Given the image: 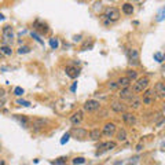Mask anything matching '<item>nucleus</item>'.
Segmentation results:
<instances>
[{
    "label": "nucleus",
    "instance_id": "0eeeda50",
    "mask_svg": "<svg viewBox=\"0 0 165 165\" xmlns=\"http://www.w3.org/2000/svg\"><path fill=\"white\" fill-rule=\"evenodd\" d=\"M116 146H117V143H116V142H105V143H101V145L98 146V151H96V156H99V154L105 153V151L113 150V148H116Z\"/></svg>",
    "mask_w": 165,
    "mask_h": 165
},
{
    "label": "nucleus",
    "instance_id": "c9c22d12",
    "mask_svg": "<svg viewBox=\"0 0 165 165\" xmlns=\"http://www.w3.org/2000/svg\"><path fill=\"white\" fill-rule=\"evenodd\" d=\"M76 85H77V82H74V84L72 85V88H70V90H72V91H74V90H76Z\"/></svg>",
    "mask_w": 165,
    "mask_h": 165
},
{
    "label": "nucleus",
    "instance_id": "473e14b6",
    "mask_svg": "<svg viewBox=\"0 0 165 165\" xmlns=\"http://www.w3.org/2000/svg\"><path fill=\"white\" fill-rule=\"evenodd\" d=\"M109 87H110V90H117L118 84L117 82H114V81H112V82H109Z\"/></svg>",
    "mask_w": 165,
    "mask_h": 165
},
{
    "label": "nucleus",
    "instance_id": "412c9836",
    "mask_svg": "<svg viewBox=\"0 0 165 165\" xmlns=\"http://www.w3.org/2000/svg\"><path fill=\"white\" fill-rule=\"evenodd\" d=\"M44 124H46V121L44 120H35L33 121V128L36 129V131H38L40 128H43Z\"/></svg>",
    "mask_w": 165,
    "mask_h": 165
},
{
    "label": "nucleus",
    "instance_id": "ddd939ff",
    "mask_svg": "<svg viewBox=\"0 0 165 165\" xmlns=\"http://www.w3.org/2000/svg\"><path fill=\"white\" fill-rule=\"evenodd\" d=\"M70 135H73L76 139H84V138H87L88 132L85 131V129H81V128H74V129H72Z\"/></svg>",
    "mask_w": 165,
    "mask_h": 165
},
{
    "label": "nucleus",
    "instance_id": "c756f323",
    "mask_svg": "<svg viewBox=\"0 0 165 165\" xmlns=\"http://www.w3.org/2000/svg\"><path fill=\"white\" fill-rule=\"evenodd\" d=\"M14 117H15L18 121H21V124H24L25 127L28 125V120H26V118H25V117H19V116H14Z\"/></svg>",
    "mask_w": 165,
    "mask_h": 165
},
{
    "label": "nucleus",
    "instance_id": "6e6552de",
    "mask_svg": "<svg viewBox=\"0 0 165 165\" xmlns=\"http://www.w3.org/2000/svg\"><path fill=\"white\" fill-rule=\"evenodd\" d=\"M116 129L117 128H116L114 123H106L103 127V131H102V135H105V136H107V138H112L113 135H114Z\"/></svg>",
    "mask_w": 165,
    "mask_h": 165
},
{
    "label": "nucleus",
    "instance_id": "bb28decb",
    "mask_svg": "<svg viewBox=\"0 0 165 165\" xmlns=\"http://www.w3.org/2000/svg\"><path fill=\"white\" fill-rule=\"evenodd\" d=\"M154 59H156L157 62H162V61H164V55H162L161 52H156V54H154Z\"/></svg>",
    "mask_w": 165,
    "mask_h": 165
},
{
    "label": "nucleus",
    "instance_id": "4c0bfd02",
    "mask_svg": "<svg viewBox=\"0 0 165 165\" xmlns=\"http://www.w3.org/2000/svg\"><path fill=\"white\" fill-rule=\"evenodd\" d=\"M3 18H4V16H3V15H2V14H0V21H2V19H3Z\"/></svg>",
    "mask_w": 165,
    "mask_h": 165
},
{
    "label": "nucleus",
    "instance_id": "2f4dec72",
    "mask_svg": "<svg viewBox=\"0 0 165 165\" xmlns=\"http://www.w3.org/2000/svg\"><path fill=\"white\" fill-rule=\"evenodd\" d=\"M16 103L21 105V106H30V102H28V101H21V99H18V101H16Z\"/></svg>",
    "mask_w": 165,
    "mask_h": 165
},
{
    "label": "nucleus",
    "instance_id": "b1692460",
    "mask_svg": "<svg viewBox=\"0 0 165 165\" xmlns=\"http://www.w3.org/2000/svg\"><path fill=\"white\" fill-rule=\"evenodd\" d=\"M50 46H51V48H54V50H57L58 48V46H59V41H58V38H50Z\"/></svg>",
    "mask_w": 165,
    "mask_h": 165
},
{
    "label": "nucleus",
    "instance_id": "5701e85b",
    "mask_svg": "<svg viewBox=\"0 0 165 165\" xmlns=\"http://www.w3.org/2000/svg\"><path fill=\"white\" fill-rule=\"evenodd\" d=\"M127 77H128L131 81H134V80L138 79V73L135 70H127Z\"/></svg>",
    "mask_w": 165,
    "mask_h": 165
},
{
    "label": "nucleus",
    "instance_id": "f03ea898",
    "mask_svg": "<svg viewBox=\"0 0 165 165\" xmlns=\"http://www.w3.org/2000/svg\"><path fill=\"white\" fill-rule=\"evenodd\" d=\"M148 84H150V80H148V77H140V79H136V82L134 84L132 91H134L135 94H142L143 91H145L146 88L148 87Z\"/></svg>",
    "mask_w": 165,
    "mask_h": 165
},
{
    "label": "nucleus",
    "instance_id": "9b49d317",
    "mask_svg": "<svg viewBox=\"0 0 165 165\" xmlns=\"http://www.w3.org/2000/svg\"><path fill=\"white\" fill-rule=\"evenodd\" d=\"M153 90H154V92H156V96H158V98H165V85L162 81L157 82Z\"/></svg>",
    "mask_w": 165,
    "mask_h": 165
},
{
    "label": "nucleus",
    "instance_id": "aec40b11",
    "mask_svg": "<svg viewBox=\"0 0 165 165\" xmlns=\"http://www.w3.org/2000/svg\"><path fill=\"white\" fill-rule=\"evenodd\" d=\"M0 51L3 52V55H11V54H13V50H11V47L7 46V44H4V46L0 47Z\"/></svg>",
    "mask_w": 165,
    "mask_h": 165
},
{
    "label": "nucleus",
    "instance_id": "e433bc0d",
    "mask_svg": "<svg viewBox=\"0 0 165 165\" xmlns=\"http://www.w3.org/2000/svg\"><path fill=\"white\" fill-rule=\"evenodd\" d=\"M4 164H6V162L3 161V160H0V165H4Z\"/></svg>",
    "mask_w": 165,
    "mask_h": 165
},
{
    "label": "nucleus",
    "instance_id": "cd10ccee",
    "mask_svg": "<svg viewBox=\"0 0 165 165\" xmlns=\"http://www.w3.org/2000/svg\"><path fill=\"white\" fill-rule=\"evenodd\" d=\"M66 160H68V157H59V158H57L52 164H65Z\"/></svg>",
    "mask_w": 165,
    "mask_h": 165
},
{
    "label": "nucleus",
    "instance_id": "f8f14e48",
    "mask_svg": "<svg viewBox=\"0 0 165 165\" xmlns=\"http://www.w3.org/2000/svg\"><path fill=\"white\" fill-rule=\"evenodd\" d=\"M65 72H66V76L70 77V79H77L80 74V69L76 68V66H68L65 69Z\"/></svg>",
    "mask_w": 165,
    "mask_h": 165
},
{
    "label": "nucleus",
    "instance_id": "1a4fd4ad",
    "mask_svg": "<svg viewBox=\"0 0 165 165\" xmlns=\"http://www.w3.org/2000/svg\"><path fill=\"white\" fill-rule=\"evenodd\" d=\"M82 120H84V113H82L81 110H77L76 113H73V114L70 116V123L73 124V125H79V124H81Z\"/></svg>",
    "mask_w": 165,
    "mask_h": 165
},
{
    "label": "nucleus",
    "instance_id": "39448f33",
    "mask_svg": "<svg viewBox=\"0 0 165 165\" xmlns=\"http://www.w3.org/2000/svg\"><path fill=\"white\" fill-rule=\"evenodd\" d=\"M156 98L157 96H156L154 90H147V88H146V90L143 91V103L145 105H153Z\"/></svg>",
    "mask_w": 165,
    "mask_h": 165
},
{
    "label": "nucleus",
    "instance_id": "423d86ee",
    "mask_svg": "<svg viewBox=\"0 0 165 165\" xmlns=\"http://www.w3.org/2000/svg\"><path fill=\"white\" fill-rule=\"evenodd\" d=\"M99 107H101V103L98 101H95V99H90V101H87L84 103V110L88 113L96 112V110H99Z\"/></svg>",
    "mask_w": 165,
    "mask_h": 165
},
{
    "label": "nucleus",
    "instance_id": "f257e3e1",
    "mask_svg": "<svg viewBox=\"0 0 165 165\" xmlns=\"http://www.w3.org/2000/svg\"><path fill=\"white\" fill-rule=\"evenodd\" d=\"M101 19L105 25H112L120 19V11L116 7H107L105 13L101 15Z\"/></svg>",
    "mask_w": 165,
    "mask_h": 165
},
{
    "label": "nucleus",
    "instance_id": "393cba45",
    "mask_svg": "<svg viewBox=\"0 0 165 165\" xmlns=\"http://www.w3.org/2000/svg\"><path fill=\"white\" fill-rule=\"evenodd\" d=\"M28 52H30V48L28 46H25V47H19L18 48V54H28Z\"/></svg>",
    "mask_w": 165,
    "mask_h": 165
},
{
    "label": "nucleus",
    "instance_id": "c85d7f7f",
    "mask_svg": "<svg viewBox=\"0 0 165 165\" xmlns=\"http://www.w3.org/2000/svg\"><path fill=\"white\" fill-rule=\"evenodd\" d=\"M24 88H21V87H16L15 90H14V94H15L16 96H21V95H24Z\"/></svg>",
    "mask_w": 165,
    "mask_h": 165
},
{
    "label": "nucleus",
    "instance_id": "4468645a",
    "mask_svg": "<svg viewBox=\"0 0 165 165\" xmlns=\"http://www.w3.org/2000/svg\"><path fill=\"white\" fill-rule=\"evenodd\" d=\"M112 110L116 113H123V112H125V105H123L121 102H113Z\"/></svg>",
    "mask_w": 165,
    "mask_h": 165
},
{
    "label": "nucleus",
    "instance_id": "4be33fe9",
    "mask_svg": "<svg viewBox=\"0 0 165 165\" xmlns=\"http://www.w3.org/2000/svg\"><path fill=\"white\" fill-rule=\"evenodd\" d=\"M140 105H142V101H140V99H132L131 98V105H129V106L132 107V109H139L140 107Z\"/></svg>",
    "mask_w": 165,
    "mask_h": 165
},
{
    "label": "nucleus",
    "instance_id": "f704fd0d",
    "mask_svg": "<svg viewBox=\"0 0 165 165\" xmlns=\"http://www.w3.org/2000/svg\"><path fill=\"white\" fill-rule=\"evenodd\" d=\"M4 94H6V91L3 90V88H0V98H3V96H4Z\"/></svg>",
    "mask_w": 165,
    "mask_h": 165
},
{
    "label": "nucleus",
    "instance_id": "58836bf2",
    "mask_svg": "<svg viewBox=\"0 0 165 165\" xmlns=\"http://www.w3.org/2000/svg\"><path fill=\"white\" fill-rule=\"evenodd\" d=\"M2 57H3V52H2V51H0V58H2Z\"/></svg>",
    "mask_w": 165,
    "mask_h": 165
},
{
    "label": "nucleus",
    "instance_id": "6ab92c4d",
    "mask_svg": "<svg viewBox=\"0 0 165 165\" xmlns=\"http://www.w3.org/2000/svg\"><path fill=\"white\" fill-rule=\"evenodd\" d=\"M117 140L118 142H125L127 140V131L125 129H120L117 132Z\"/></svg>",
    "mask_w": 165,
    "mask_h": 165
},
{
    "label": "nucleus",
    "instance_id": "9d476101",
    "mask_svg": "<svg viewBox=\"0 0 165 165\" xmlns=\"http://www.w3.org/2000/svg\"><path fill=\"white\" fill-rule=\"evenodd\" d=\"M123 121L127 124V125H135L136 124V117L135 114L132 113H127V112H123Z\"/></svg>",
    "mask_w": 165,
    "mask_h": 165
},
{
    "label": "nucleus",
    "instance_id": "dca6fc26",
    "mask_svg": "<svg viewBox=\"0 0 165 165\" xmlns=\"http://www.w3.org/2000/svg\"><path fill=\"white\" fill-rule=\"evenodd\" d=\"M131 82L132 81L128 79V77H121V79L117 81V84H118V87H120V88H127V87L131 85Z\"/></svg>",
    "mask_w": 165,
    "mask_h": 165
},
{
    "label": "nucleus",
    "instance_id": "a211bd4d",
    "mask_svg": "<svg viewBox=\"0 0 165 165\" xmlns=\"http://www.w3.org/2000/svg\"><path fill=\"white\" fill-rule=\"evenodd\" d=\"M123 13L127 14V15H131V14L134 13V6L129 4V3H125V4L123 6Z\"/></svg>",
    "mask_w": 165,
    "mask_h": 165
},
{
    "label": "nucleus",
    "instance_id": "f3484780",
    "mask_svg": "<svg viewBox=\"0 0 165 165\" xmlns=\"http://www.w3.org/2000/svg\"><path fill=\"white\" fill-rule=\"evenodd\" d=\"M90 138L92 140H99L102 138V131H99V129H92V131L90 132Z\"/></svg>",
    "mask_w": 165,
    "mask_h": 165
},
{
    "label": "nucleus",
    "instance_id": "20e7f679",
    "mask_svg": "<svg viewBox=\"0 0 165 165\" xmlns=\"http://www.w3.org/2000/svg\"><path fill=\"white\" fill-rule=\"evenodd\" d=\"M127 57H128V62L131 63V65H139V51L135 48H131L127 51Z\"/></svg>",
    "mask_w": 165,
    "mask_h": 165
},
{
    "label": "nucleus",
    "instance_id": "7c9ffc66",
    "mask_svg": "<svg viewBox=\"0 0 165 165\" xmlns=\"http://www.w3.org/2000/svg\"><path fill=\"white\" fill-rule=\"evenodd\" d=\"M69 139H70V134H65V135H63V138L61 139V143H62V145H65V143L68 142Z\"/></svg>",
    "mask_w": 165,
    "mask_h": 165
},
{
    "label": "nucleus",
    "instance_id": "a878e982",
    "mask_svg": "<svg viewBox=\"0 0 165 165\" xmlns=\"http://www.w3.org/2000/svg\"><path fill=\"white\" fill-rule=\"evenodd\" d=\"M72 162H73L74 165H77V164H85V160L82 158V157H76V158H74Z\"/></svg>",
    "mask_w": 165,
    "mask_h": 165
},
{
    "label": "nucleus",
    "instance_id": "72a5a7b5",
    "mask_svg": "<svg viewBox=\"0 0 165 165\" xmlns=\"http://www.w3.org/2000/svg\"><path fill=\"white\" fill-rule=\"evenodd\" d=\"M32 36H33V37H35V38H36V40H37V41H38V43H40V44H43V41H41V38H40V37H38V36H37V35H36V33H32Z\"/></svg>",
    "mask_w": 165,
    "mask_h": 165
},
{
    "label": "nucleus",
    "instance_id": "2eb2a0df",
    "mask_svg": "<svg viewBox=\"0 0 165 165\" xmlns=\"http://www.w3.org/2000/svg\"><path fill=\"white\" fill-rule=\"evenodd\" d=\"M120 98H121V99H131V98H132V91L129 90V87L121 88V91H120Z\"/></svg>",
    "mask_w": 165,
    "mask_h": 165
},
{
    "label": "nucleus",
    "instance_id": "7ed1b4c3",
    "mask_svg": "<svg viewBox=\"0 0 165 165\" xmlns=\"http://www.w3.org/2000/svg\"><path fill=\"white\" fill-rule=\"evenodd\" d=\"M2 35H3V43L7 44V46H11L13 41H14V30H13V28H11L10 25H6V26L3 28Z\"/></svg>",
    "mask_w": 165,
    "mask_h": 165
}]
</instances>
